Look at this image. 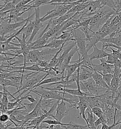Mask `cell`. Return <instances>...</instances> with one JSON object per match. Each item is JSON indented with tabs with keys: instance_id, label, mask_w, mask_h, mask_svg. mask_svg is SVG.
I'll return each mask as SVG.
<instances>
[{
	"instance_id": "cell-37",
	"label": "cell",
	"mask_w": 121,
	"mask_h": 129,
	"mask_svg": "<svg viewBox=\"0 0 121 129\" xmlns=\"http://www.w3.org/2000/svg\"><path fill=\"white\" fill-rule=\"evenodd\" d=\"M25 128L26 127H24V125H22V126H15L14 127H12L10 126L5 129H25Z\"/></svg>"
},
{
	"instance_id": "cell-32",
	"label": "cell",
	"mask_w": 121,
	"mask_h": 129,
	"mask_svg": "<svg viewBox=\"0 0 121 129\" xmlns=\"http://www.w3.org/2000/svg\"><path fill=\"white\" fill-rule=\"evenodd\" d=\"M118 60V59L114 57L111 53L110 55L107 57V59L106 60V62L110 64L114 65L116 63V62Z\"/></svg>"
},
{
	"instance_id": "cell-40",
	"label": "cell",
	"mask_w": 121,
	"mask_h": 129,
	"mask_svg": "<svg viewBox=\"0 0 121 129\" xmlns=\"http://www.w3.org/2000/svg\"><path fill=\"white\" fill-rule=\"evenodd\" d=\"M36 129H45V128H43L42 127L41 125H40L37 128H36Z\"/></svg>"
},
{
	"instance_id": "cell-33",
	"label": "cell",
	"mask_w": 121,
	"mask_h": 129,
	"mask_svg": "<svg viewBox=\"0 0 121 129\" xmlns=\"http://www.w3.org/2000/svg\"><path fill=\"white\" fill-rule=\"evenodd\" d=\"M79 0H52L49 4L53 3H64V4H70L72 3L75 2H77Z\"/></svg>"
},
{
	"instance_id": "cell-24",
	"label": "cell",
	"mask_w": 121,
	"mask_h": 129,
	"mask_svg": "<svg viewBox=\"0 0 121 129\" xmlns=\"http://www.w3.org/2000/svg\"><path fill=\"white\" fill-rule=\"evenodd\" d=\"M69 124L67 126H62L64 129H90L87 125H82L76 124L72 121L69 122Z\"/></svg>"
},
{
	"instance_id": "cell-14",
	"label": "cell",
	"mask_w": 121,
	"mask_h": 129,
	"mask_svg": "<svg viewBox=\"0 0 121 129\" xmlns=\"http://www.w3.org/2000/svg\"><path fill=\"white\" fill-rule=\"evenodd\" d=\"M34 23L35 20H31L28 21L24 25V28L21 31V34H24L25 35L26 39L30 37L33 33L34 30Z\"/></svg>"
},
{
	"instance_id": "cell-6",
	"label": "cell",
	"mask_w": 121,
	"mask_h": 129,
	"mask_svg": "<svg viewBox=\"0 0 121 129\" xmlns=\"http://www.w3.org/2000/svg\"><path fill=\"white\" fill-rule=\"evenodd\" d=\"M70 110L67 108L66 102L64 100H58L56 114L54 115L55 119L61 122L64 118L69 115Z\"/></svg>"
},
{
	"instance_id": "cell-7",
	"label": "cell",
	"mask_w": 121,
	"mask_h": 129,
	"mask_svg": "<svg viewBox=\"0 0 121 129\" xmlns=\"http://www.w3.org/2000/svg\"><path fill=\"white\" fill-rule=\"evenodd\" d=\"M73 31L74 33V38L72 39V41H75L78 49V51L80 54L81 56H82L85 54L88 53L87 52V39L86 38H82V36L80 37H78L76 34L75 30Z\"/></svg>"
},
{
	"instance_id": "cell-28",
	"label": "cell",
	"mask_w": 121,
	"mask_h": 129,
	"mask_svg": "<svg viewBox=\"0 0 121 129\" xmlns=\"http://www.w3.org/2000/svg\"><path fill=\"white\" fill-rule=\"evenodd\" d=\"M99 72L102 75L103 80H104V81H105L106 83L107 84V85L109 87L111 82L112 81V80L113 78V74H110V73L103 74V73H102L101 72Z\"/></svg>"
},
{
	"instance_id": "cell-8",
	"label": "cell",
	"mask_w": 121,
	"mask_h": 129,
	"mask_svg": "<svg viewBox=\"0 0 121 129\" xmlns=\"http://www.w3.org/2000/svg\"><path fill=\"white\" fill-rule=\"evenodd\" d=\"M42 98L40 97L39 99L38 104L37 105L34 110H33L30 113L27 114L26 115V120L25 122H27L30 120H32L36 118L41 116L43 114H45L42 108L41 105V102Z\"/></svg>"
},
{
	"instance_id": "cell-11",
	"label": "cell",
	"mask_w": 121,
	"mask_h": 129,
	"mask_svg": "<svg viewBox=\"0 0 121 129\" xmlns=\"http://www.w3.org/2000/svg\"><path fill=\"white\" fill-rule=\"evenodd\" d=\"M58 100L55 99H42L41 102L42 108L46 114L55 104H56Z\"/></svg>"
},
{
	"instance_id": "cell-18",
	"label": "cell",
	"mask_w": 121,
	"mask_h": 129,
	"mask_svg": "<svg viewBox=\"0 0 121 129\" xmlns=\"http://www.w3.org/2000/svg\"><path fill=\"white\" fill-rule=\"evenodd\" d=\"M87 114V121L89 125L90 129L94 127L95 122L97 120L96 118V115L93 113L91 108L89 107H88L86 112V114Z\"/></svg>"
},
{
	"instance_id": "cell-29",
	"label": "cell",
	"mask_w": 121,
	"mask_h": 129,
	"mask_svg": "<svg viewBox=\"0 0 121 129\" xmlns=\"http://www.w3.org/2000/svg\"><path fill=\"white\" fill-rule=\"evenodd\" d=\"M19 99L21 101H23L25 99H27L30 103L38 102L39 100V99L38 100V98H35L32 95H29V94H27L23 96H22Z\"/></svg>"
},
{
	"instance_id": "cell-30",
	"label": "cell",
	"mask_w": 121,
	"mask_h": 129,
	"mask_svg": "<svg viewBox=\"0 0 121 129\" xmlns=\"http://www.w3.org/2000/svg\"><path fill=\"white\" fill-rule=\"evenodd\" d=\"M92 111L93 113L98 118L101 117L104 114V111L102 108L98 107H95L94 108H91Z\"/></svg>"
},
{
	"instance_id": "cell-1",
	"label": "cell",
	"mask_w": 121,
	"mask_h": 129,
	"mask_svg": "<svg viewBox=\"0 0 121 129\" xmlns=\"http://www.w3.org/2000/svg\"><path fill=\"white\" fill-rule=\"evenodd\" d=\"M81 91L89 95H99L104 94L107 88L98 86L92 78L80 81L79 83Z\"/></svg>"
},
{
	"instance_id": "cell-25",
	"label": "cell",
	"mask_w": 121,
	"mask_h": 129,
	"mask_svg": "<svg viewBox=\"0 0 121 129\" xmlns=\"http://www.w3.org/2000/svg\"><path fill=\"white\" fill-rule=\"evenodd\" d=\"M43 123H45V124H47L49 125H62V126H67L69 124V123H62V122L58 121L55 119L54 120H52V119H48V120H44L43 121H42Z\"/></svg>"
},
{
	"instance_id": "cell-35",
	"label": "cell",
	"mask_w": 121,
	"mask_h": 129,
	"mask_svg": "<svg viewBox=\"0 0 121 129\" xmlns=\"http://www.w3.org/2000/svg\"><path fill=\"white\" fill-rule=\"evenodd\" d=\"M121 19L120 17L117 15L114 16V17L113 18V19L111 21V22L110 24V25L111 26H115L116 25H117L118 24L121 22Z\"/></svg>"
},
{
	"instance_id": "cell-27",
	"label": "cell",
	"mask_w": 121,
	"mask_h": 129,
	"mask_svg": "<svg viewBox=\"0 0 121 129\" xmlns=\"http://www.w3.org/2000/svg\"><path fill=\"white\" fill-rule=\"evenodd\" d=\"M38 102L31 103H24L23 104V106L24 107V109L26 110V112L29 114L37 106Z\"/></svg>"
},
{
	"instance_id": "cell-38",
	"label": "cell",
	"mask_w": 121,
	"mask_h": 129,
	"mask_svg": "<svg viewBox=\"0 0 121 129\" xmlns=\"http://www.w3.org/2000/svg\"><path fill=\"white\" fill-rule=\"evenodd\" d=\"M45 129H55L54 127V125H48L47 128Z\"/></svg>"
},
{
	"instance_id": "cell-15",
	"label": "cell",
	"mask_w": 121,
	"mask_h": 129,
	"mask_svg": "<svg viewBox=\"0 0 121 129\" xmlns=\"http://www.w3.org/2000/svg\"><path fill=\"white\" fill-rule=\"evenodd\" d=\"M92 78L94 80L95 83L98 86L106 88H108L109 87V86L103 80L102 75L96 71L94 70V72L92 75Z\"/></svg>"
},
{
	"instance_id": "cell-12",
	"label": "cell",
	"mask_w": 121,
	"mask_h": 129,
	"mask_svg": "<svg viewBox=\"0 0 121 129\" xmlns=\"http://www.w3.org/2000/svg\"><path fill=\"white\" fill-rule=\"evenodd\" d=\"M66 79V76H64V74L62 75V77H51L48 79H45L43 80L40 83L36 85L35 86H34L33 89L31 90H35L38 87H39L40 86H41L45 84H48L52 83L54 82H59L62 80H65Z\"/></svg>"
},
{
	"instance_id": "cell-20",
	"label": "cell",
	"mask_w": 121,
	"mask_h": 129,
	"mask_svg": "<svg viewBox=\"0 0 121 129\" xmlns=\"http://www.w3.org/2000/svg\"><path fill=\"white\" fill-rule=\"evenodd\" d=\"M1 86L4 87H16L17 89V90L22 87V86H21V85L15 83L11 80L8 79H1Z\"/></svg>"
},
{
	"instance_id": "cell-26",
	"label": "cell",
	"mask_w": 121,
	"mask_h": 129,
	"mask_svg": "<svg viewBox=\"0 0 121 129\" xmlns=\"http://www.w3.org/2000/svg\"><path fill=\"white\" fill-rule=\"evenodd\" d=\"M79 29L81 31L83 32V34L85 35L87 41L90 42L91 38L90 34H89V32L92 30L89 29V26L80 27Z\"/></svg>"
},
{
	"instance_id": "cell-13",
	"label": "cell",
	"mask_w": 121,
	"mask_h": 129,
	"mask_svg": "<svg viewBox=\"0 0 121 129\" xmlns=\"http://www.w3.org/2000/svg\"><path fill=\"white\" fill-rule=\"evenodd\" d=\"M88 106H87L86 103L85 102L83 101H79V102L78 104L77 107V109L79 111V113L77 118H78V119H79V118L81 117V116H82L83 119L87 123V125L89 127V125L87 121V118L86 117V110L88 108Z\"/></svg>"
},
{
	"instance_id": "cell-31",
	"label": "cell",
	"mask_w": 121,
	"mask_h": 129,
	"mask_svg": "<svg viewBox=\"0 0 121 129\" xmlns=\"http://www.w3.org/2000/svg\"><path fill=\"white\" fill-rule=\"evenodd\" d=\"M10 117L8 114L7 113L1 114L0 116L1 123L6 124L9 121H10Z\"/></svg>"
},
{
	"instance_id": "cell-4",
	"label": "cell",
	"mask_w": 121,
	"mask_h": 129,
	"mask_svg": "<svg viewBox=\"0 0 121 129\" xmlns=\"http://www.w3.org/2000/svg\"><path fill=\"white\" fill-rule=\"evenodd\" d=\"M99 60L101 62L99 64H94L92 63V66L94 70L98 72H101L103 74L110 73L113 74L114 65L107 63L106 62L105 58L100 59Z\"/></svg>"
},
{
	"instance_id": "cell-19",
	"label": "cell",
	"mask_w": 121,
	"mask_h": 129,
	"mask_svg": "<svg viewBox=\"0 0 121 129\" xmlns=\"http://www.w3.org/2000/svg\"><path fill=\"white\" fill-rule=\"evenodd\" d=\"M1 53H6L9 50H13L21 49L20 48L16 47L15 46L11 45L10 43H8L6 42H1Z\"/></svg>"
},
{
	"instance_id": "cell-16",
	"label": "cell",
	"mask_w": 121,
	"mask_h": 129,
	"mask_svg": "<svg viewBox=\"0 0 121 129\" xmlns=\"http://www.w3.org/2000/svg\"><path fill=\"white\" fill-rule=\"evenodd\" d=\"M68 40H64L60 39H52L50 40L49 42H48L46 45L44 46L43 48L49 47L54 49H58L60 48L64 43H67Z\"/></svg>"
},
{
	"instance_id": "cell-5",
	"label": "cell",
	"mask_w": 121,
	"mask_h": 129,
	"mask_svg": "<svg viewBox=\"0 0 121 129\" xmlns=\"http://www.w3.org/2000/svg\"><path fill=\"white\" fill-rule=\"evenodd\" d=\"M35 13V23H34V30L33 33L30 36V38L27 41V44H30L33 42L35 36L38 34V31L43 27L44 25L42 24L41 18L40 17V9L39 7L34 8Z\"/></svg>"
},
{
	"instance_id": "cell-10",
	"label": "cell",
	"mask_w": 121,
	"mask_h": 129,
	"mask_svg": "<svg viewBox=\"0 0 121 129\" xmlns=\"http://www.w3.org/2000/svg\"><path fill=\"white\" fill-rule=\"evenodd\" d=\"M78 47L77 45L75 47H74L72 49L70 52V53H68L67 55L66 56L64 59V61H63L62 66H61V72L65 73L66 67L68 66L70 63L71 62V59L72 58L74 55V54L77 52L78 51Z\"/></svg>"
},
{
	"instance_id": "cell-36",
	"label": "cell",
	"mask_w": 121,
	"mask_h": 129,
	"mask_svg": "<svg viewBox=\"0 0 121 129\" xmlns=\"http://www.w3.org/2000/svg\"><path fill=\"white\" fill-rule=\"evenodd\" d=\"M49 61H45V60H40L38 61L37 63L36 64L38 65L41 68H45L47 67L49 63Z\"/></svg>"
},
{
	"instance_id": "cell-2",
	"label": "cell",
	"mask_w": 121,
	"mask_h": 129,
	"mask_svg": "<svg viewBox=\"0 0 121 129\" xmlns=\"http://www.w3.org/2000/svg\"><path fill=\"white\" fill-rule=\"evenodd\" d=\"M35 16V13L31 16L28 14V17L24 19L22 21L14 23H8L5 20H1L0 25V34L1 36H4L8 33H14L15 31L17 30L18 28L22 27L25 25V24L28 21H30L31 19L33 18V17Z\"/></svg>"
},
{
	"instance_id": "cell-23",
	"label": "cell",
	"mask_w": 121,
	"mask_h": 129,
	"mask_svg": "<svg viewBox=\"0 0 121 129\" xmlns=\"http://www.w3.org/2000/svg\"><path fill=\"white\" fill-rule=\"evenodd\" d=\"M89 4V2H86L84 3H81L80 4L74 5L72 8L68 11L67 13H72L78 12L83 11L86 8H87Z\"/></svg>"
},
{
	"instance_id": "cell-22",
	"label": "cell",
	"mask_w": 121,
	"mask_h": 129,
	"mask_svg": "<svg viewBox=\"0 0 121 129\" xmlns=\"http://www.w3.org/2000/svg\"><path fill=\"white\" fill-rule=\"evenodd\" d=\"M66 43H64V44L59 48V50L56 53H55V54L54 55V56L51 59V60L50 61L48 66L47 67H48V68H53L58 64V61H59V57H58V56L59 54L61 52L63 51V48H64V46Z\"/></svg>"
},
{
	"instance_id": "cell-34",
	"label": "cell",
	"mask_w": 121,
	"mask_h": 129,
	"mask_svg": "<svg viewBox=\"0 0 121 129\" xmlns=\"http://www.w3.org/2000/svg\"><path fill=\"white\" fill-rule=\"evenodd\" d=\"M121 123V121H118L115 123H113L112 125H108L105 123L102 124V128L101 129H113L116 126Z\"/></svg>"
},
{
	"instance_id": "cell-9",
	"label": "cell",
	"mask_w": 121,
	"mask_h": 129,
	"mask_svg": "<svg viewBox=\"0 0 121 129\" xmlns=\"http://www.w3.org/2000/svg\"><path fill=\"white\" fill-rule=\"evenodd\" d=\"M93 48L94 51H93V52L90 54H88V56L91 61H92L95 59L99 60L100 59L105 58L111 55V54L107 53L106 50L98 49L96 45L93 46Z\"/></svg>"
},
{
	"instance_id": "cell-21",
	"label": "cell",
	"mask_w": 121,
	"mask_h": 129,
	"mask_svg": "<svg viewBox=\"0 0 121 129\" xmlns=\"http://www.w3.org/2000/svg\"><path fill=\"white\" fill-rule=\"evenodd\" d=\"M102 43H111L114 45L121 47V35H119L118 37L113 38H104L101 40Z\"/></svg>"
},
{
	"instance_id": "cell-17",
	"label": "cell",
	"mask_w": 121,
	"mask_h": 129,
	"mask_svg": "<svg viewBox=\"0 0 121 129\" xmlns=\"http://www.w3.org/2000/svg\"><path fill=\"white\" fill-rule=\"evenodd\" d=\"M72 13H66L63 15L61 16L60 17L54 19H51L49 20V22L51 23V24L54 26L57 25H60L64 21H66L69 19H70L73 15L71 14Z\"/></svg>"
},
{
	"instance_id": "cell-39",
	"label": "cell",
	"mask_w": 121,
	"mask_h": 129,
	"mask_svg": "<svg viewBox=\"0 0 121 129\" xmlns=\"http://www.w3.org/2000/svg\"><path fill=\"white\" fill-rule=\"evenodd\" d=\"M97 0H83V3H86V2H92V1H95Z\"/></svg>"
},
{
	"instance_id": "cell-41",
	"label": "cell",
	"mask_w": 121,
	"mask_h": 129,
	"mask_svg": "<svg viewBox=\"0 0 121 129\" xmlns=\"http://www.w3.org/2000/svg\"><path fill=\"white\" fill-rule=\"evenodd\" d=\"M36 128H37V127H34V128H33L32 129H36ZM29 129V127H26V128L25 129Z\"/></svg>"
},
{
	"instance_id": "cell-3",
	"label": "cell",
	"mask_w": 121,
	"mask_h": 129,
	"mask_svg": "<svg viewBox=\"0 0 121 129\" xmlns=\"http://www.w3.org/2000/svg\"><path fill=\"white\" fill-rule=\"evenodd\" d=\"M38 90H30L29 92L26 93L29 94L30 92L34 93L35 94L39 95L43 99H55L58 100H63L64 98V92L56 91L52 90H47L40 86Z\"/></svg>"
}]
</instances>
